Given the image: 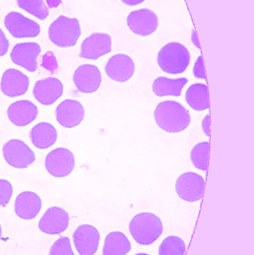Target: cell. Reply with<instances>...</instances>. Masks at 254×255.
<instances>
[{"label":"cell","instance_id":"obj_1","mask_svg":"<svg viewBox=\"0 0 254 255\" xmlns=\"http://www.w3.org/2000/svg\"><path fill=\"white\" fill-rule=\"evenodd\" d=\"M154 115L158 127L169 133H178L185 130L191 122L189 111L175 101L168 100L159 103Z\"/></svg>","mask_w":254,"mask_h":255},{"label":"cell","instance_id":"obj_2","mask_svg":"<svg viewBox=\"0 0 254 255\" xmlns=\"http://www.w3.org/2000/svg\"><path fill=\"white\" fill-rule=\"evenodd\" d=\"M131 236L143 246L153 244L164 232L161 219L152 213H140L133 217L129 224Z\"/></svg>","mask_w":254,"mask_h":255},{"label":"cell","instance_id":"obj_3","mask_svg":"<svg viewBox=\"0 0 254 255\" xmlns=\"http://www.w3.org/2000/svg\"><path fill=\"white\" fill-rule=\"evenodd\" d=\"M158 63L161 70L169 74L184 73L190 63V53L181 43H172L165 45L160 50Z\"/></svg>","mask_w":254,"mask_h":255},{"label":"cell","instance_id":"obj_4","mask_svg":"<svg viewBox=\"0 0 254 255\" xmlns=\"http://www.w3.org/2000/svg\"><path fill=\"white\" fill-rule=\"evenodd\" d=\"M81 34L82 31L79 19L65 16H60L49 28V39L59 47L74 46Z\"/></svg>","mask_w":254,"mask_h":255},{"label":"cell","instance_id":"obj_5","mask_svg":"<svg viewBox=\"0 0 254 255\" xmlns=\"http://www.w3.org/2000/svg\"><path fill=\"white\" fill-rule=\"evenodd\" d=\"M3 157L10 166L17 169H25L36 160L34 151L20 139H10L4 144Z\"/></svg>","mask_w":254,"mask_h":255},{"label":"cell","instance_id":"obj_6","mask_svg":"<svg viewBox=\"0 0 254 255\" xmlns=\"http://www.w3.org/2000/svg\"><path fill=\"white\" fill-rule=\"evenodd\" d=\"M204 185L205 181L202 176L193 172H185L176 181V192L186 202H198L202 198Z\"/></svg>","mask_w":254,"mask_h":255},{"label":"cell","instance_id":"obj_7","mask_svg":"<svg viewBox=\"0 0 254 255\" xmlns=\"http://www.w3.org/2000/svg\"><path fill=\"white\" fill-rule=\"evenodd\" d=\"M45 166L52 176L64 178L74 169V154L66 148H55L46 155Z\"/></svg>","mask_w":254,"mask_h":255},{"label":"cell","instance_id":"obj_8","mask_svg":"<svg viewBox=\"0 0 254 255\" xmlns=\"http://www.w3.org/2000/svg\"><path fill=\"white\" fill-rule=\"evenodd\" d=\"M4 25L15 38L35 37L40 32V26L32 19L25 17L18 12H10L4 17Z\"/></svg>","mask_w":254,"mask_h":255},{"label":"cell","instance_id":"obj_9","mask_svg":"<svg viewBox=\"0 0 254 255\" xmlns=\"http://www.w3.org/2000/svg\"><path fill=\"white\" fill-rule=\"evenodd\" d=\"M99 69L92 64L79 66L73 75V82L79 92L91 94L95 92L101 84Z\"/></svg>","mask_w":254,"mask_h":255},{"label":"cell","instance_id":"obj_10","mask_svg":"<svg viewBox=\"0 0 254 255\" xmlns=\"http://www.w3.org/2000/svg\"><path fill=\"white\" fill-rule=\"evenodd\" d=\"M100 234L90 225L79 226L73 234V242L80 255H93L99 245Z\"/></svg>","mask_w":254,"mask_h":255},{"label":"cell","instance_id":"obj_11","mask_svg":"<svg viewBox=\"0 0 254 255\" xmlns=\"http://www.w3.org/2000/svg\"><path fill=\"white\" fill-rule=\"evenodd\" d=\"M127 24L135 34L148 36L158 28V18L155 12L149 9H140L129 13L127 17Z\"/></svg>","mask_w":254,"mask_h":255},{"label":"cell","instance_id":"obj_12","mask_svg":"<svg viewBox=\"0 0 254 255\" xmlns=\"http://www.w3.org/2000/svg\"><path fill=\"white\" fill-rule=\"evenodd\" d=\"M111 37L104 33H94L86 37L81 46L79 57L89 60H97L111 52Z\"/></svg>","mask_w":254,"mask_h":255},{"label":"cell","instance_id":"obj_13","mask_svg":"<svg viewBox=\"0 0 254 255\" xmlns=\"http://www.w3.org/2000/svg\"><path fill=\"white\" fill-rule=\"evenodd\" d=\"M70 216L65 210L59 207H52L45 212L39 222L38 227L48 235H59L67 230Z\"/></svg>","mask_w":254,"mask_h":255},{"label":"cell","instance_id":"obj_14","mask_svg":"<svg viewBox=\"0 0 254 255\" xmlns=\"http://www.w3.org/2000/svg\"><path fill=\"white\" fill-rule=\"evenodd\" d=\"M41 52L37 43H17L10 52V59L16 65L34 73L37 69V58Z\"/></svg>","mask_w":254,"mask_h":255},{"label":"cell","instance_id":"obj_15","mask_svg":"<svg viewBox=\"0 0 254 255\" xmlns=\"http://www.w3.org/2000/svg\"><path fill=\"white\" fill-rule=\"evenodd\" d=\"M64 85L56 78L49 77L37 81L33 89L36 100L43 106H51L61 98Z\"/></svg>","mask_w":254,"mask_h":255},{"label":"cell","instance_id":"obj_16","mask_svg":"<svg viewBox=\"0 0 254 255\" xmlns=\"http://www.w3.org/2000/svg\"><path fill=\"white\" fill-rule=\"evenodd\" d=\"M104 70L106 74L112 80L126 82L134 75L135 65L131 57L124 54H117L108 60Z\"/></svg>","mask_w":254,"mask_h":255},{"label":"cell","instance_id":"obj_17","mask_svg":"<svg viewBox=\"0 0 254 255\" xmlns=\"http://www.w3.org/2000/svg\"><path fill=\"white\" fill-rule=\"evenodd\" d=\"M56 119L63 127L72 128L78 127L85 118V109L77 100H66L56 109Z\"/></svg>","mask_w":254,"mask_h":255},{"label":"cell","instance_id":"obj_18","mask_svg":"<svg viewBox=\"0 0 254 255\" xmlns=\"http://www.w3.org/2000/svg\"><path fill=\"white\" fill-rule=\"evenodd\" d=\"M29 79L26 75L15 69H8L1 77V92L8 97H16L24 95L28 91Z\"/></svg>","mask_w":254,"mask_h":255},{"label":"cell","instance_id":"obj_19","mask_svg":"<svg viewBox=\"0 0 254 255\" xmlns=\"http://www.w3.org/2000/svg\"><path fill=\"white\" fill-rule=\"evenodd\" d=\"M7 115L13 125L23 127L35 121L38 115V109L32 102L20 100L10 105Z\"/></svg>","mask_w":254,"mask_h":255},{"label":"cell","instance_id":"obj_20","mask_svg":"<svg viewBox=\"0 0 254 255\" xmlns=\"http://www.w3.org/2000/svg\"><path fill=\"white\" fill-rule=\"evenodd\" d=\"M41 207V199L37 193L25 191L16 196L14 211L19 218L29 220L35 218L38 215Z\"/></svg>","mask_w":254,"mask_h":255},{"label":"cell","instance_id":"obj_21","mask_svg":"<svg viewBox=\"0 0 254 255\" xmlns=\"http://www.w3.org/2000/svg\"><path fill=\"white\" fill-rule=\"evenodd\" d=\"M30 138L34 146L40 149H46L56 142L58 131L52 124L40 123L32 128Z\"/></svg>","mask_w":254,"mask_h":255},{"label":"cell","instance_id":"obj_22","mask_svg":"<svg viewBox=\"0 0 254 255\" xmlns=\"http://www.w3.org/2000/svg\"><path fill=\"white\" fill-rule=\"evenodd\" d=\"M188 83L186 78H180L177 79H168L167 77L157 78L152 85L154 94L158 97L173 96L180 97L182 89Z\"/></svg>","mask_w":254,"mask_h":255},{"label":"cell","instance_id":"obj_23","mask_svg":"<svg viewBox=\"0 0 254 255\" xmlns=\"http://www.w3.org/2000/svg\"><path fill=\"white\" fill-rule=\"evenodd\" d=\"M131 244L125 234L113 232L107 235L103 247V255H126L131 251Z\"/></svg>","mask_w":254,"mask_h":255},{"label":"cell","instance_id":"obj_24","mask_svg":"<svg viewBox=\"0 0 254 255\" xmlns=\"http://www.w3.org/2000/svg\"><path fill=\"white\" fill-rule=\"evenodd\" d=\"M186 100L194 110L201 112L208 109L209 96L207 85L201 83L191 85L186 91Z\"/></svg>","mask_w":254,"mask_h":255},{"label":"cell","instance_id":"obj_25","mask_svg":"<svg viewBox=\"0 0 254 255\" xmlns=\"http://www.w3.org/2000/svg\"><path fill=\"white\" fill-rule=\"evenodd\" d=\"M209 151H210L209 142H201L193 147L191 151L190 157L195 167L200 170H207Z\"/></svg>","mask_w":254,"mask_h":255},{"label":"cell","instance_id":"obj_26","mask_svg":"<svg viewBox=\"0 0 254 255\" xmlns=\"http://www.w3.org/2000/svg\"><path fill=\"white\" fill-rule=\"evenodd\" d=\"M186 250V244L181 238L167 237L160 246L159 255H184Z\"/></svg>","mask_w":254,"mask_h":255},{"label":"cell","instance_id":"obj_27","mask_svg":"<svg viewBox=\"0 0 254 255\" xmlns=\"http://www.w3.org/2000/svg\"><path fill=\"white\" fill-rule=\"evenodd\" d=\"M17 5L41 20L46 19L49 14L43 0H17Z\"/></svg>","mask_w":254,"mask_h":255},{"label":"cell","instance_id":"obj_28","mask_svg":"<svg viewBox=\"0 0 254 255\" xmlns=\"http://www.w3.org/2000/svg\"><path fill=\"white\" fill-rule=\"evenodd\" d=\"M49 255H76L72 250L70 240L65 237L55 241L51 247Z\"/></svg>","mask_w":254,"mask_h":255},{"label":"cell","instance_id":"obj_29","mask_svg":"<svg viewBox=\"0 0 254 255\" xmlns=\"http://www.w3.org/2000/svg\"><path fill=\"white\" fill-rule=\"evenodd\" d=\"M13 195V187L7 180L0 179V206L5 207Z\"/></svg>","mask_w":254,"mask_h":255},{"label":"cell","instance_id":"obj_30","mask_svg":"<svg viewBox=\"0 0 254 255\" xmlns=\"http://www.w3.org/2000/svg\"><path fill=\"white\" fill-rule=\"evenodd\" d=\"M193 74L198 79H207L202 56L198 57L197 59L196 63L194 66Z\"/></svg>","mask_w":254,"mask_h":255},{"label":"cell","instance_id":"obj_31","mask_svg":"<svg viewBox=\"0 0 254 255\" xmlns=\"http://www.w3.org/2000/svg\"><path fill=\"white\" fill-rule=\"evenodd\" d=\"M9 48V41L6 38L5 34L0 28V57L4 56L7 52Z\"/></svg>","mask_w":254,"mask_h":255},{"label":"cell","instance_id":"obj_32","mask_svg":"<svg viewBox=\"0 0 254 255\" xmlns=\"http://www.w3.org/2000/svg\"><path fill=\"white\" fill-rule=\"evenodd\" d=\"M202 128L203 130H204V133L207 136H210V116L207 115L204 118V119L203 120L202 122Z\"/></svg>","mask_w":254,"mask_h":255},{"label":"cell","instance_id":"obj_33","mask_svg":"<svg viewBox=\"0 0 254 255\" xmlns=\"http://www.w3.org/2000/svg\"><path fill=\"white\" fill-rule=\"evenodd\" d=\"M125 4L130 6L137 5V4H141L145 0H122Z\"/></svg>","mask_w":254,"mask_h":255},{"label":"cell","instance_id":"obj_34","mask_svg":"<svg viewBox=\"0 0 254 255\" xmlns=\"http://www.w3.org/2000/svg\"><path fill=\"white\" fill-rule=\"evenodd\" d=\"M47 3L49 7H56L61 3V0H47Z\"/></svg>","mask_w":254,"mask_h":255},{"label":"cell","instance_id":"obj_35","mask_svg":"<svg viewBox=\"0 0 254 255\" xmlns=\"http://www.w3.org/2000/svg\"><path fill=\"white\" fill-rule=\"evenodd\" d=\"M1 235H2V232H1V225H0V240H1Z\"/></svg>","mask_w":254,"mask_h":255},{"label":"cell","instance_id":"obj_36","mask_svg":"<svg viewBox=\"0 0 254 255\" xmlns=\"http://www.w3.org/2000/svg\"><path fill=\"white\" fill-rule=\"evenodd\" d=\"M134 255H150L146 254V253H138V254Z\"/></svg>","mask_w":254,"mask_h":255}]
</instances>
